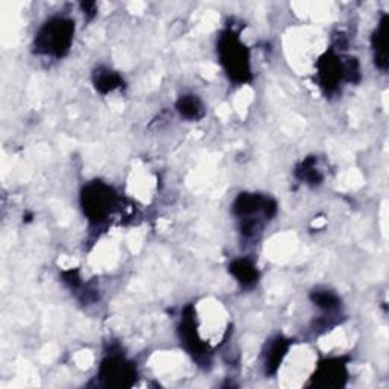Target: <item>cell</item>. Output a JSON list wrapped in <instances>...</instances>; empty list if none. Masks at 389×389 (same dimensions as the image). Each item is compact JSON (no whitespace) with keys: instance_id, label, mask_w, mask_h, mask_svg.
Segmentation results:
<instances>
[{"instance_id":"cell-1","label":"cell","mask_w":389,"mask_h":389,"mask_svg":"<svg viewBox=\"0 0 389 389\" xmlns=\"http://www.w3.org/2000/svg\"><path fill=\"white\" fill-rule=\"evenodd\" d=\"M74 23L67 19H52L40 31L37 37L38 51L44 53L62 57L70 49L71 40H74Z\"/></svg>"},{"instance_id":"cell-2","label":"cell","mask_w":389,"mask_h":389,"mask_svg":"<svg viewBox=\"0 0 389 389\" xmlns=\"http://www.w3.org/2000/svg\"><path fill=\"white\" fill-rule=\"evenodd\" d=\"M221 62L224 64L230 78L237 83H245L250 76V58L245 46L236 35L227 34L219 43Z\"/></svg>"},{"instance_id":"cell-3","label":"cell","mask_w":389,"mask_h":389,"mask_svg":"<svg viewBox=\"0 0 389 389\" xmlns=\"http://www.w3.org/2000/svg\"><path fill=\"white\" fill-rule=\"evenodd\" d=\"M114 201V193L105 184H90L84 190L83 195V205L84 211L94 222L104 221L111 211V205Z\"/></svg>"},{"instance_id":"cell-4","label":"cell","mask_w":389,"mask_h":389,"mask_svg":"<svg viewBox=\"0 0 389 389\" xmlns=\"http://www.w3.org/2000/svg\"><path fill=\"white\" fill-rule=\"evenodd\" d=\"M102 379H105L108 383L125 385L128 379L132 377L134 370L130 363H125L121 359H108L102 365Z\"/></svg>"},{"instance_id":"cell-5","label":"cell","mask_w":389,"mask_h":389,"mask_svg":"<svg viewBox=\"0 0 389 389\" xmlns=\"http://www.w3.org/2000/svg\"><path fill=\"white\" fill-rule=\"evenodd\" d=\"M386 35H388V17L382 19L379 23L374 35H372V51H374V60L379 69H388V51H386Z\"/></svg>"},{"instance_id":"cell-6","label":"cell","mask_w":389,"mask_h":389,"mask_svg":"<svg viewBox=\"0 0 389 389\" xmlns=\"http://www.w3.org/2000/svg\"><path fill=\"white\" fill-rule=\"evenodd\" d=\"M230 273L242 286H252L257 283L259 273L248 259H237L230 265Z\"/></svg>"},{"instance_id":"cell-7","label":"cell","mask_w":389,"mask_h":389,"mask_svg":"<svg viewBox=\"0 0 389 389\" xmlns=\"http://www.w3.org/2000/svg\"><path fill=\"white\" fill-rule=\"evenodd\" d=\"M288 350H289V343L283 338H277L274 343L269 345L266 353V361H265L266 372L274 374V372L279 370L284 356L288 354Z\"/></svg>"},{"instance_id":"cell-8","label":"cell","mask_w":389,"mask_h":389,"mask_svg":"<svg viewBox=\"0 0 389 389\" xmlns=\"http://www.w3.org/2000/svg\"><path fill=\"white\" fill-rule=\"evenodd\" d=\"M177 108L180 111V114L182 117L189 119V121H196V119H200L202 116V105L200 99L196 96H181Z\"/></svg>"},{"instance_id":"cell-9","label":"cell","mask_w":389,"mask_h":389,"mask_svg":"<svg viewBox=\"0 0 389 389\" xmlns=\"http://www.w3.org/2000/svg\"><path fill=\"white\" fill-rule=\"evenodd\" d=\"M122 78L114 71L110 70H99V74L94 76V85L101 93H108L116 90L117 87H121Z\"/></svg>"},{"instance_id":"cell-10","label":"cell","mask_w":389,"mask_h":389,"mask_svg":"<svg viewBox=\"0 0 389 389\" xmlns=\"http://www.w3.org/2000/svg\"><path fill=\"white\" fill-rule=\"evenodd\" d=\"M313 303L324 309V311H333L339 306V297L331 291H316L312 293Z\"/></svg>"}]
</instances>
